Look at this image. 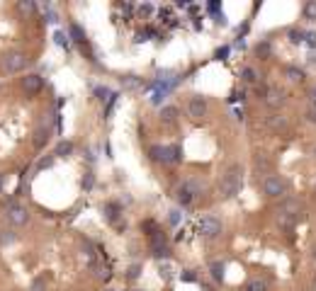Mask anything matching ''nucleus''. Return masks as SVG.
<instances>
[{
    "label": "nucleus",
    "instance_id": "nucleus-1",
    "mask_svg": "<svg viewBox=\"0 0 316 291\" xmlns=\"http://www.w3.org/2000/svg\"><path fill=\"white\" fill-rule=\"evenodd\" d=\"M241 184H243V168L241 165H231L226 175L222 177V184H219V192H222L224 199H231L241 192Z\"/></svg>",
    "mask_w": 316,
    "mask_h": 291
},
{
    "label": "nucleus",
    "instance_id": "nucleus-2",
    "mask_svg": "<svg viewBox=\"0 0 316 291\" xmlns=\"http://www.w3.org/2000/svg\"><path fill=\"white\" fill-rule=\"evenodd\" d=\"M29 66V56L22 51H8L3 56V71L5 73H19Z\"/></svg>",
    "mask_w": 316,
    "mask_h": 291
},
{
    "label": "nucleus",
    "instance_id": "nucleus-3",
    "mask_svg": "<svg viewBox=\"0 0 316 291\" xmlns=\"http://www.w3.org/2000/svg\"><path fill=\"white\" fill-rule=\"evenodd\" d=\"M263 194L265 197H282L285 194V180L280 175H268L263 180Z\"/></svg>",
    "mask_w": 316,
    "mask_h": 291
},
{
    "label": "nucleus",
    "instance_id": "nucleus-4",
    "mask_svg": "<svg viewBox=\"0 0 316 291\" xmlns=\"http://www.w3.org/2000/svg\"><path fill=\"white\" fill-rule=\"evenodd\" d=\"M8 221L12 223V226H25L29 221V211H27V206H22V204H17V201H12L8 206Z\"/></svg>",
    "mask_w": 316,
    "mask_h": 291
},
{
    "label": "nucleus",
    "instance_id": "nucleus-5",
    "mask_svg": "<svg viewBox=\"0 0 316 291\" xmlns=\"http://www.w3.org/2000/svg\"><path fill=\"white\" fill-rule=\"evenodd\" d=\"M200 233L205 238H216L222 233V221L216 216H205L200 221Z\"/></svg>",
    "mask_w": 316,
    "mask_h": 291
},
{
    "label": "nucleus",
    "instance_id": "nucleus-6",
    "mask_svg": "<svg viewBox=\"0 0 316 291\" xmlns=\"http://www.w3.org/2000/svg\"><path fill=\"white\" fill-rule=\"evenodd\" d=\"M187 114L192 119H202L207 114V100L202 95H192L190 102H187Z\"/></svg>",
    "mask_w": 316,
    "mask_h": 291
},
{
    "label": "nucleus",
    "instance_id": "nucleus-7",
    "mask_svg": "<svg viewBox=\"0 0 316 291\" xmlns=\"http://www.w3.org/2000/svg\"><path fill=\"white\" fill-rule=\"evenodd\" d=\"M151 250H153V257H158V260H168L170 257V245L166 243V238L161 233L151 236Z\"/></svg>",
    "mask_w": 316,
    "mask_h": 291
},
{
    "label": "nucleus",
    "instance_id": "nucleus-8",
    "mask_svg": "<svg viewBox=\"0 0 316 291\" xmlns=\"http://www.w3.org/2000/svg\"><path fill=\"white\" fill-rule=\"evenodd\" d=\"M42 88H44V78L39 73H29L22 78V90L27 95H37V92H42Z\"/></svg>",
    "mask_w": 316,
    "mask_h": 291
},
{
    "label": "nucleus",
    "instance_id": "nucleus-9",
    "mask_svg": "<svg viewBox=\"0 0 316 291\" xmlns=\"http://www.w3.org/2000/svg\"><path fill=\"white\" fill-rule=\"evenodd\" d=\"M195 184H183V187H177V192H175V199H177V204L180 206H187L190 201L195 199Z\"/></svg>",
    "mask_w": 316,
    "mask_h": 291
},
{
    "label": "nucleus",
    "instance_id": "nucleus-10",
    "mask_svg": "<svg viewBox=\"0 0 316 291\" xmlns=\"http://www.w3.org/2000/svg\"><path fill=\"white\" fill-rule=\"evenodd\" d=\"M282 102H285L282 90H278V88H268V90H265V105H268V107L275 109V107H280Z\"/></svg>",
    "mask_w": 316,
    "mask_h": 291
},
{
    "label": "nucleus",
    "instance_id": "nucleus-11",
    "mask_svg": "<svg viewBox=\"0 0 316 291\" xmlns=\"http://www.w3.org/2000/svg\"><path fill=\"white\" fill-rule=\"evenodd\" d=\"M161 121L166 124V127H173L177 121V107L175 105H166V107H161Z\"/></svg>",
    "mask_w": 316,
    "mask_h": 291
},
{
    "label": "nucleus",
    "instance_id": "nucleus-12",
    "mask_svg": "<svg viewBox=\"0 0 316 291\" xmlns=\"http://www.w3.org/2000/svg\"><path fill=\"white\" fill-rule=\"evenodd\" d=\"M268 127L275 129V131H280V129L285 131V129L289 127V124H287V117H282V114H272V117H268Z\"/></svg>",
    "mask_w": 316,
    "mask_h": 291
},
{
    "label": "nucleus",
    "instance_id": "nucleus-13",
    "mask_svg": "<svg viewBox=\"0 0 316 291\" xmlns=\"http://www.w3.org/2000/svg\"><path fill=\"white\" fill-rule=\"evenodd\" d=\"M71 153H73V143H71V141H58V143H56L54 155H58V158H68Z\"/></svg>",
    "mask_w": 316,
    "mask_h": 291
},
{
    "label": "nucleus",
    "instance_id": "nucleus-14",
    "mask_svg": "<svg viewBox=\"0 0 316 291\" xmlns=\"http://www.w3.org/2000/svg\"><path fill=\"white\" fill-rule=\"evenodd\" d=\"M282 211H285V214H289L292 218H297V216H299V211H302V206H299V201L287 199L285 204H282Z\"/></svg>",
    "mask_w": 316,
    "mask_h": 291
},
{
    "label": "nucleus",
    "instance_id": "nucleus-15",
    "mask_svg": "<svg viewBox=\"0 0 316 291\" xmlns=\"http://www.w3.org/2000/svg\"><path fill=\"white\" fill-rule=\"evenodd\" d=\"M17 12L19 15H34V12H37V5H34L32 0H22V3H17Z\"/></svg>",
    "mask_w": 316,
    "mask_h": 291
},
{
    "label": "nucleus",
    "instance_id": "nucleus-16",
    "mask_svg": "<svg viewBox=\"0 0 316 291\" xmlns=\"http://www.w3.org/2000/svg\"><path fill=\"white\" fill-rule=\"evenodd\" d=\"M209 272H212V279H214V282H222V279H224V264L222 262H212Z\"/></svg>",
    "mask_w": 316,
    "mask_h": 291
},
{
    "label": "nucleus",
    "instance_id": "nucleus-17",
    "mask_svg": "<svg viewBox=\"0 0 316 291\" xmlns=\"http://www.w3.org/2000/svg\"><path fill=\"white\" fill-rule=\"evenodd\" d=\"M71 36H73V41H78V44H85V32L78 25H71Z\"/></svg>",
    "mask_w": 316,
    "mask_h": 291
},
{
    "label": "nucleus",
    "instance_id": "nucleus-18",
    "mask_svg": "<svg viewBox=\"0 0 316 291\" xmlns=\"http://www.w3.org/2000/svg\"><path fill=\"white\" fill-rule=\"evenodd\" d=\"M105 214H107V218L110 221H117V216H120V204H105Z\"/></svg>",
    "mask_w": 316,
    "mask_h": 291
},
{
    "label": "nucleus",
    "instance_id": "nucleus-19",
    "mask_svg": "<svg viewBox=\"0 0 316 291\" xmlns=\"http://www.w3.org/2000/svg\"><path fill=\"white\" fill-rule=\"evenodd\" d=\"M15 231H0V245H10V243H15Z\"/></svg>",
    "mask_w": 316,
    "mask_h": 291
},
{
    "label": "nucleus",
    "instance_id": "nucleus-20",
    "mask_svg": "<svg viewBox=\"0 0 316 291\" xmlns=\"http://www.w3.org/2000/svg\"><path fill=\"white\" fill-rule=\"evenodd\" d=\"M304 17L307 19H316V0H309L304 5Z\"/></svg>",
    "mask_w": 316,
    "mask_h": 291
},
{
    "label": "nucleus",
    "instance_id": "nucleus-21",
    "mask_svg": "<svg viewBox=\"0 0 316 291\" xmlns=\"http://www.w3.org/2000/svg\"><path fill=\"white\" fill-rule=\"evenodd\" d=\"M246 291H268V284L261 282V279H253V282L246 286Z\"/></svg>",
    "mask_w": 316,
    "mask_h": 291
},
{
    "label": "nucleus",
    "instance_id": "nucleus-22",
    "mask_svg": "<svg viewBox=\"0 0 316 291\" xmlns=\"http://www.w3.org/2000/svg\"><path fill=\"white\" fill-rule=\"evenodd\" d=\"M304 32H302V29H292V32H289V41H292V44H302V41H304Z\"/></svg>",
    "mask_w": 316,
    "mask_h": 291
},
{
    "label": "nucleus",
    "instance_id": "nucleus-23",
    "mask_svg": "<svg viewBox=\"0 0 316 291\" xmlns=\"http://www.w3.org/2000/svg\"><path fill=\"white\" fill-rule=\"evenodd\" d=\"M285 73L289 75V80H302V78H304V71H302V68H292V66H289Z\"/></svg>",
    "mask_w": 316,
    "mask_h": 291
},
{
    "label": "nucleus",
    "instance_id": "nucleus-24",
    "mask_svg": "<svg viewBox=\"0 0 316 291\" xmlns=\"http://www.w3.org/2000/svg\"><path fill=\"white\" fill-rule=\"evenodd\" d=\"M270 165H272V163H270L268 158H263V155H258V158H255V168H258V170H263V173H268Z\"/></svg>",
    "mask_w": 316,
    "mask_h": 291
},
{
    "label": "nucleus",
    "instance_id": "nucleus-25",
    "mask_svg": "<svg viewBox=\"0 0 316 291\" xmlns=\"http://www.w3.org/2000/svg\"><path fill=\"white\" fill-rule=\"evenodd\" d=\"M122 82H124L127 88H136V85H139V78H136V75H124Z\"/></svg>",
    "mask_w": 316,
    "mask_h": 291
},
{
    "label": "nucleus",
    "instance_id": "nucleus-26",
    "mask_svg": "<svg viewBox=\"0 0 316 291\" xmlns=\"http://www.w3.org/2000/svg\"><path fill=\"white\" fill-rule=\"evenodd\" d=\"M278 221H280V223H282V226H292V223H294V218L289 216V214H285V211H280Z\"/></svg>",
    "mask_w": 316,
    "mask_h": 291
},
{
    "label": "nucleus",
    "instance_id": "nucleus-27",
    "mask_svg": "<svg viewBox=\"0 0 316 291\" xmlns=\"http://www.w3.org/2000/svg\"><path fill=\"white\" fill-rule=\"evenodd\" d=\"M243 80H246V82H255V80H258V78H255V71H253V68H246V71H243Z\"/></svg>",
    "mask_w": 316,
    "mask_h": 291
},
{
    "label": "nucleus",
    "instance_id": "nucleus-28",
    "mask_svg": "<svg viewBox=\"0 0 316 291\" xmlns=\"http://www.w3.org/2000/svg\"><path fill=\"white\" fill-rule=\"evenodd\" d=\"M139 272H141V264H131L129 272H127V277H129V279H136V277H139Z\"/></svg>",
    "mask_w": 316,
    "mask_h": 291
},
{
    "label": "nucleus",
    "instance_id": "nucleus-29",
    "mask_svg": "<svg viewBox=\"0 0 316 291\" xmlns=\"http://www.w3.org/2000/svg\"><path fill=\"white\" fill-rule=\"evenodd\" d=\"M54 39H56V44H58V46H68V41H66L68 36H66L64 32H56V34H54Z\"/></svg>",
    "mask_w": 316,
    "mask_h": 291
},
{
    "label": "nucleus",
    "instance_id": "nucleus-30",
    "mask_svg": "<svg viewBox=\"0 0 316 291\" xmlns=\"http://www.w3.org/2000/svg\"><path fill=\"white\" fill-rule=\"evenodd\" d=\"M93 182H95V175L93 173H85V180H83V187H85V190H90V187H93Z\"/></svg>",
    "mask_w": 316,
    "mask_h": 291
},
{
    "label": "nucleus",
    "instance_id": "nucleus-31",
    "mask_svg": "<svg viewBox=\"0 0 316 291\" xmlns=\"http://www.w3.org/2000/svg\"><path fill=\"white\" fill-rule=\"evenodd\" d=\"M258 54H261V56H268V54H270V44H268V41L258 44Z\"/></svg>",
    "mask_w": 316,
    "mask_h": 291
},
{
    "label": "nucleus",
    "instance_id": "nucleus-32",
    "mask_svg": "<svg viewBox=\"0 0 316 291\" xmlns=\"http://www.w3.org/2000/svg\"><path fill=\"white\" fill-rule=\"evenodd\" d=\"M168 218H170V223H177V221H180V211H177V209H173V211H170V216H168Z\"/></svg>",
    "mask_w": 316,
    "mask_h": 291
},
{
    "label": "nucleus",
    "instance_id": "nucleus-33",
    "mask_svg": "<svg viewBox=\"0 0 316 291\" xmlns=\"http://www.w3.org/2000/svg\"><path fill=\"white\" fill-rule=\"evenodd\" d=\"M161 277H163V279L170 277V267H168V264H161Z\"/></svg>",
    "mask_w": 316,
    "mask_h": 291
},
{
    "label": "nucleus",
    "instance_id": "nucleus-34",
    "mask_svg": "<svg viewBox=\"0 0 316 291\" xmlns=\"http://www.w3.org/2000/svg\"><path fill=\"white\" fill-rule=\"evenodd\" d=\"M47 22H58V15H56L54 10H49L47 12Z\"/></svg>",
    "mask_w": 316,
    "mask_h": 291
},
{
    "label": "nucleus",
    "instance_id": "nucleus-35",
    "mask_svg": "<svg viewBox=\"0 0 316 291\" xmlns=\"http://www.w3.org/2000/svg\"><path fill=\"white\" fill-rule=\"evenodd\" d=\"M226 56H229V46H224V49L216 51V58H226Z\"/></svg>",
    "mask_w": 316,
    "mask_h": 291
},
{
    "label": "nucleus",
    "instance_id": "nucleus-36",
    "mask_svg": "<svg viewBox=\"0 0 316 291\" xmlns=\"http://www.w3.org/2000/svg\"><path fill=\"white\" fill-rule=\"evenodd\" d=\"M307 119H309V121H311V124H316V107H311V109H309Z\"/></svg>",
    "mask_w": 316,
    "mask_h": 291
},
{
    "label": "nucleus",
    "instance_id": "nucleus-37",
    "mask_svg": "<svg viewBox=\"0 0 316 291\" xmlns=\"http://www.w3.org/2000/svg\"><path fill=\"white\" fill-rule=\"evenodd\" d=\"M32 291H44V282L39 279V282H34L32 284Z\"/></svg>",
    "mask_w": 316,
    "mask_h": 291
},
{
    "label": "nucleus",
    "instance_id": "nucleus-38",
    "mask_svg": "<svg viewBox=\"0 0 316 291\" xmlns=\"http://www.w3.org/2000/svg\"><path fill=\"white\" fill-rule=\"evenodd\" d=\"M54 163V158H44V160H42V163H39V168H49V165Z\"/></svg>",
    "mask_w": 316,
    "mask_h": 291
},
{
    "label": "nucleus",
    "instance_id": "nucleus-39",
    "mask_svg": "<svg viewBox=\"0 0 316 291\" xmlns=\"http://www.w3.org/2000/svg\"><path fill=\"white\" fill-rule=\"evenodd\" d=\"M95 92H97V95H100V100H105V95H110V92L105 90V88H95Z\"/></svg>",
    "mask_w": 316,
    "mask_h": 291
},
{
    "label": "nucleus",
    "instance_id": "nucleus-40",
    "mask_svg": "<svg viewBox=\"0 0 316 291\" xmlns=\"http://www.w3.org/2000/svg\"><path fill=\"white\" fill-rule=\"evenodd\" d=\"M183 279H185V282H195V274H192V272H185V274H183Z\"/></svg>",
    "mask_w": 316,
    "mask_h": 291
},
{
    "label": "nucleus",
    "instance_id": "nucleus-41",
    "mask_svg": "<svg viewBox=\"0 0 316 291\" xmlns=\"http://www.w3.org/2000/svg\"><path fill=\"white\" fill-rule=\"evenodd\" d=\"M3 184H5V175L0 173V190H3Z\"/></svg>",
    "mask_w": 316,
    "mask_h": 291
},
{
    "label": "nucleus",
    "instance_id": "nucleus-42",
    "mask_svg": "<svg viewBox=\"0 0 316 291\" xmlns=\"http://www.w3.org/2000/svg\"><path fill=\"white\" fill-rule=\"evenodd\" d=\"M311 102H314V107H316V90L311 92Z\"/></svg>",
    "mask_w": 316,
    "mask_h": 291
},
{
    "label": "nucleus",
    "instance_id": "nucleus-43",
    "mask_svg": "<svg viewBox=\"0 0 316 291\" xmlns=\"http://www.w3.org/2000/svg\"><path fill=\"white\" fill-rule=\"evenodd\" d=\"M314 253H316V250H314Z\"/></svg>",
    "mask_w": 316,
    "mask_h": 291
},
{
    "label": "nucleus",
    "instance_id": "nucleus-44",
    "mask_svg": "<svg viewBox=\"0 0 316 291\" xmlns=\"http://www.w3.org/2000/svg\"><path fill=\"white\" fill-rule=\"evenodd\" d=\"M314 153H316V151H314Z\"/></svg>",
    "mask_w": 316,
    "mask_h": 291
}]
</instances>
